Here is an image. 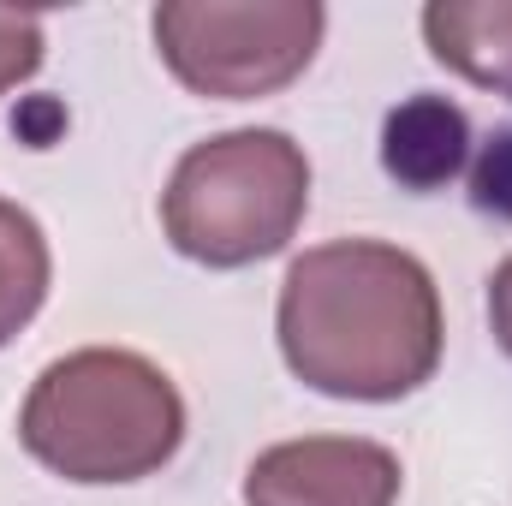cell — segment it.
<instances>
[{"mask_svg":"<svg viewBox=\"0 0 512 506\" xmlns=\"http://www.w3.org/2000/svg\"><path fill=\"white\" fill-rule=\"evenodd\" d=\"M286 370L322 399L393 405L441 370L447 316L429 262L387 239L292 256L274 304Z\"/></svg>","mask_w":512,"mask_h":506,"instance_id":"cell-1","label":"cell"},{"mask_svg":"<svg viewBox=\"0 0 512 506\" xmlns=\"http://www.w3.org/2000/svg\"><path fill=\"white\" fill-rule=\"evenodd\" d=\"M18 441L60 483H143L185 447V393L143 352L84 346L30 381L18 405Z\"/></svg>","mask_w":512,"mask_h":506,"instance_id":"cell-2","label":"cell"},{"mask_svg":"<svg viewBox=\"0 0 512 506\" xmlns=\"http://www.w3.org/2000/svg\"><path fill=\"white\" fill-rule=\"evenodd\" d=\"M310 215V155L274 126L191 143L161 191V233L185 262L251 268L280 256Z\"/></svg>","mask_w":512,"mask_h":506,"instance_id":"cell-3","label":"cell"},{"mask_svg":"<svg viewBox=\"0 0 512 506\" xmlns=\"http://www.w3.org/2000/svg\"><path fill=\"white\" fill-rule=\"evenodd\" d=\"M161 66L203 102H262L298 84L328 36L322 0H161L149 12Z\"/></svg>","mask_w":512,"mask_h":506,"instance_id":"cell-4","label":"cell"},{"mask_svg":"<svg viewBox=\"0 0 512 506\" xmlns=\"http://www.w3.org/2000/svg\"><path fill=\"white\" fill-rule=\"evenodd\" d=\"M399 489V453L364 435L274 441L245 471V506H399Z\"/></svg>","mask_w":512,"mask_h":506,"instance_id":"cell-5","label":"cell"},{"mask_svg":"<svg viewBox=\"0 0 512 506\" xmlns=\"http://www.w3.org/2000/svg\"><path fill=\"white\" fill-rule=\"evenodd\" d=\"M471 155H477L471 149V120L447 96L417 90L382 120V173L411 197H429V191L453 185L471 167Z\"/></svg>","mask_w":512,"mask_h":506,"instance_id":"cell-6","label":"cell"},{"mask_svg":"<svg viewBox=\"0 0 512 506\" xmlns=\"http://www.w3.org/2000/svg\"><path fill=\"white\" fill-rule=\"evenodd\" d=\"M423 42L435 66L512 102V0H429Z\"/></svg>","mask_w":512,"mask_h":506,"instance_id":"cell-7","label":"cell"},{"mask_svg":"<svg viewBox=\"0 0 512 506\" xmlns=\"http://www.w3.org/2000/svg\"><path fill=\"white\" fill-rule=\"evenodd\" d=\"M48 286H54V251L42 221L24 203L0 197V352L42 316Z\"/></svg>","mask_w":512,"mask_h":506,"instance_id":"cell-8","label":"cell"},{"mask_svg":"<svg viewBox=\"0 0 512 506\" xmlns=\"http://www.w3.org/2000/svg\"><path fill=\"white\" fill-rule=\"evenodd\" d=\"M465 173H471V209L489 221H512V126L483 137Z\"/></svg>","mask_w":512,"mask_h":506,"instance_id":"cell-9","label":"cell"},{"mask_svg":"<svg viewBox=\"0 0 512 506\" xmlns=\"http://www.w3.org/2000/svg\"><path fill=\"white\" fill-rule=\"evenodd\" d=\"M42 54H48V36H42V18L36 12H12L0 6V102L30 84L42 72Z\"/></svg>","mask_w":512,"mask_h":506,"instance_id":"cell-10","label":"cell"},{"mask_svg":"<svg viewBox=\"0 0 512 506\" xmlns=\"http://www.w3.org/2000/svg\"><path fill=\"white\" fill-rule=\"evenodd\" d=\"M489 334H495V346L512 358V256L489 274Z\"/></svg>","mask_w":512,"mask_h":506,"instance_id":"cell-11","label":"cell"}]
</instances>
